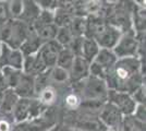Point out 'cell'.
<instances>
[{
  "label": "cell",
  "instance_id": "cell-26",
  "mask_svg": "<svg viewBox=\"0 0 146 131\" xmlns=\"http://www.w3.org/2000/svg\"><path fill=\"white\" fill-rule=\"evenodd\" d=\"M6 10L8 19L19 20L23 11V1H20V0L6 1Z\"/></svg>",
  "mask_w": 146,
  "mask_h": 131
},
{
  "label": "cell",
  "instance_id": "cell-20",
  "mask_svg": "<svg viewBox=\"0 0 146 131\" xmlns=\"http://www.w3.org/2000/svg\"><path fill=\"white\" fill-rule=\"evenodd\" d=\"M19 97L17 94L13 92L12 90L7 88L6 91H3L2 94V100L0 103V115L7 116V117H11V114L15 104L18 103Z\"/></svg>",
  "mask_w": 146,
  "mask_h": 131
},
{
  "label": "cell",
  "instance_id": "cell-31",
  "mask_svg": "<svg viewBox=\"0 0 146 131\" xmlns=\"http://www.w3.org/2000/svg\"><path fill=\"white\" fill-rule=\"evenodd\" d=\"M13 126L14 124L11 117L0 115V131H11Z\"/></svg>",
  "mask_w": 146,
  "mask_h": 131
},
{
  "label": "cell",
  "instance_id": "cell-11",
  "mask_svg": "<svg viewBox=\"0 0 146 131\" xmlns=\"http://www.w3.org/2000/svg\"><path fill=\"white\" fill-rule=\"evenodd\" d=\"M46 70H48V68L46 67L44 60L38 53L31 56H24L23 67H22V71L24 73L35 78L40 73L45 72Z\"/></svg>",
  "mask_w": 146,
  "mask_h": 131
},
{
  "label": "cell",
  "instance_id": "cell-7",
  "mask_svg": "<svg viewBox=\"0 0 146 131\" xmlns=\"http://www.w3.org/2000/svg\"><path fill=\"white\" fill-rule=\"evenodd\" d=\"M107 102L116 107L122 114L123 117L132 116L135 110V107H136V103L133 100L130 94L117 92V91H112V90L108 91Z\"/></svg>",
  "mask_w": 146,
  "mask_h": 131
},
{
  "label": "cell",
  "instance_id": "cell-6",
  "mask_svg": "<svg viewBox=\"0 0 146 131\" xmlns=\"http://www.w3.org/2000/svg\"><path fill=\"white\" fill-rule=\"evenodd\" d=\"M140 42L136 39L134 32L131 30L125 33H122L121 37L119 38L117 45L113 47L112 51L118 59L124 58H133L137 55Z\"/></svg>",
  "mask_w": 146,
  "mask_h": 131
},
{
  "label": "cell",
  "instance_id": "cell-35",
  "mask_svg": "<svg viewBox=\"0 0 146 131\" xmlns=\"http://www.w3.org/2000/svg\"><path fill=\"white\" fill-rule=\"evenodd\" d=\"M61 125V124H60ZM60 125H57V126H55L54 128H51L49 131H60Z\"/></svg>",
  "mask_w": 146,
  "mask_h": 131
},
{
  "label": "cell",
  "instance_id": "cell-10",
  "mask_svg": "<svg viewBox=\"0 0 146 131\" xmlns=\"http://www.w3.org/2000/svg\"><path fill=\"white\" fill-rule=\"evenodd\" d=\"M88 75H90V63L83 59L82 57H75L72 67L69 70L70 85L85 80Z\"/></svg>",
  "mask_w": 146,
  "mask_h": 131
},
{
  "label": "cell",
  "instance_id": "cell-19",
  "mask_svg": "<svg viewBox=\"0 0 146 131\" xmlns=\"http://www.w3.org/2000/svg\"><path fill=\"white\" fill-rule=\"evenodd\" d=\"M40 11L42 10L36 3V1H23V11L19 20L25 24L32 26L39 17Z\"/></svg>",
  "mask_w": 146,
  "mask_h": 131
},
{
  "label": "cell",
  "instance_id": "cell-32",
  "mask_svg": "<svg viewBox=\"0 0 146 131\" xmlns=\"http://www.w3.org/2000/svg\"><path fill=\"white\" fill-rule=\"evenodd\" d=\"M8 20L9 19H8V15H7L6 1H0V25H2Z\"/></svg>",
  "mask_w": 146,
  "mask_h": 131
},
{
  "label": "cell",
  "instance_id": "cell-2",
  "mask_svg": "<svg viewBox=\"0 0 146 131\" xmlns=\"http://www.w3.org/2000/svg\"><path fill=\"white\" fill-rule=\"evenodd\" d=\"M7 88L12 90L20 98H35V78L24 73L22 70L2 68Z\"/></svg>",
  "mask_w": 146,
  "mask_h": 131
},
{
  "label": "cell",
  "instance_id": "cell-16",
  "mask_svg": "<svg viewBox=\"0 0 146 131\" xmlns=\"http://www.w3.org/2000/svg\"><path fill=\"white\" fill-rule=\"evenodd\" d=\"M33 98H19L18 103L13 108L11 118L14 125L22 124L30 119L31 112V103Z\"/></svg>",
  "mask_w": 146,
  "mask_h": 131
},
{
  "label": "cell",
  "instance_id": "cell-21",
  "mask_svg": "<svg viewBox=\"0 0 146 131\" xmlns=\"http://www.w3.org/2000/svg\"><path fill=\"white\" fill-rule=\"evenodd\" d=\"M42 45H43L42 41L39 39V37L36 35V33L32 29V31L30 32V34L27 35L26 39L24 41V43L20 47V50L23 54V56H31V55H34V54L38 53Z\"/></svg>",
  "mask_w": 146,
  "mask_h": 131
},
{
  "label": "cell",
  "instance_id": "cell-38",
  "mask_svg": "<svg viewBox=\"0 0 146 131\" xmlns=\"http://www.w3.org/2000/svg\"><path fill=\"white\" fill-rule=\"evenodd\" d=\"M0 45H1V43H0Z\"/></svg>",
  "mask_w": 146,
  "mask_h": 131
},
{
  "label": "cell",
  "instance_id": "cell-28",
  "mask_svg": "<svg viewBox=\"0 0 146 131\" xmlns=\"http://www.w3.org/2000/svg\"><path fill=\"white\" fill-rule=\"evenodd\" d=\"M133 100L136 103V105H145L146 102V87L145 84L137 87L133 93L131 94Z\"/></svg>",
  "mask_w": 146,
  "mask_h": 131
},
{
  "label": "cell",
  "instance_id": "cell-30",
  "mask_svg": "<svg viewBox=\"0 0 146 131\" xmlns=\"http://www.w3.org/2000/svg\"><path fill=\"white\" fill-rule=\"evenodd\" d=\"M132 117H133L135 120H137L139 122L145 124V121H146V106L145 105H136Z\"/></svg>",
  "mask_w": 146,
  "mask_h": 131
},
{
  "label": "cell",
  "instance_id": "cell-34",
  "mask_svg": "<svg viewBox=\"0 0 146 131\" xmlns=\"http://www.w3.org/2000/svg\"><path fill=\"white\" fill-rule=\"evenodd\" d=\"M60 131H81L76 128H72V127H69V126L60 125Z\"/></svg>",
  "mask_w": 146,
  "mask_h": 131
},
{
  "label": "cell",
  "instance_id": "cell-29",
  "mask_svg": "<svg viewBox=\"0 0 146 131\" xmlns=\"http://www.w3.org/2000/svg\"><path fill=\"white\" fill-rule=\"evenodd\" d=\"M38 7L40 8V10H46V11H51L54 12L58 7L60 6V1H52V0H40L36 1Z\"/></svg>",
  "mask_w": 146,
  "mask_h": 131
},
{
  "label": "cell",
  "instance_id": "cell-23",
  "mask_svg": "<svg viewBox=\"0 0 146 131\" xmlns=\"http://www.w3.org/2000/svg\"><path fill=\"white\" fill-rule=\"evenodd\" d=\"M99 49L100 47L93 38L85 37V36L83 37L82 47H81V57L83 59H85L86 61L91 63L95 59V57L97 56Z\"/></svg>",
  "mask_w": 146,
  "mask_h": 131
},
{
  "label": "cell",
  "instance_id": "cell-27",
  "mask_svg": "<svg viewBox=\"0 0 146 131\" xmlns=\"http://www.w3.org/2000/svg\"><path fill=\"white\" fill-rule=\"evenodd\" d=\"M86 25H87L86 18H84V17H74V19L72 20L69 27H70V30H71V32L75 37H83V36H85Z\"/></svg>",
  "mask_w": 146,
  "mask_h": 131
},
{
  "label": "cell",
  "instance_id": "cell-17",
  "mask_svg": "<svg viewBox=\"0 0 146 131\" xmlns=\"http://www.w3.org/2000/svg\"><path fill=\"white\" fill-rule=\"evenodd\" d=\"M33 31L36 33V35L42 41V43H47L50 41H54L58 33V26L55 23H39L34 22L31 26Z\"/></svg>",
  "mask_w": 146,
  "mask_h": 131
},
{
  "label": "cell",
  "instance_id": "cell-39",
  "mask_svg": "<svg viewBox=\"0 0 146 131\" xmlns=\"http://www.w3.org/2000/svg\"><path fill=\"white\" fill-rule=\"evenodd\" d=\"M0 68H1V67H0Z\"/></svg>",
  "mask_w": 146,
  "mask_h": 131
},
{
  "label": "cell",
  "instance_id": "cell-14",
  "mask_svg": "<svg viewBox=\"0 0 146 131\" xmlns=\"http://www.w3.org/2000/svg\"><path fill=\"white\" fill-rule=\"evenodd\" d=\"M37 100L46 108L59 106L60 103V91L52 85H47L36 94Z\"/></svg>",
  "mask_w": 146,
  "mask_h": 131
},
{
  "label": "cell",
  "instance_id": "cell-9",
  "mask_svg": "<svg viewBox=\"0 0 146 131\" xmlns=\"http://www.w3.org/2000/svg\"><path fill=\"white\" fill-rule=\"evenodd\" d=\"M24 56L20 49H14L5 44L0 45V67L22 70Z\"/></svg>",
  "mask_w": 146,
  "mask_h": 131
},
{
  "label": "cell",
  "instance_id": "cell-24",
  "mask_svg": "<svg viewBox=\"0 0 146 131\" xmlns=\"http://www.w3.org/2000/svg\"><path fill=\"white\" fill-rule=\"evenodd\" d=\"M75 36L73 35V33L71 32L70 27H60L58 29V33L56 36L55 41L60 45L62 48H69L70 45L72 44V42L75 39Z\"/></svg>",
  "mask_w": 146,
  "mask_h": 131
},
{
  "label": "cell",
  "instance_id": "cell-15",
  "mask_svg": "<svg viewBox=\"0 0 146 131\" xmlns=\"http://www.w3.org/2000/svg\"><path fill=\"white\" fill-rule=\"evenodd\" d=\"M145 2H142V5H139L137 1H134L132 12H131L132 31L134 33H145Z\"/></svg>",
  "mask_w": 146,
  "mask_h": 131
},
{
  "label": "cell",
  "instance_id": "cell-3",
  "mask_svg": "<svg viewBox=\"0 0 146 131\" xmlns=\"http://www.w3.org/2000/svg\"><path fill=\"white\" fill-rule=\"evenodd\" d=\"M71 88L78 94L81 102L106 103L108 97V86L105 80L88 75L85 80L71 85Z\"/></svg>",
  "mask_w": 146,
  "mask_h": 131
},
{
  "label": "cell",
  "instance_id": "cell-4",
  "mask_svg": "<svg viewBox=\"0 0 146 131\" xmlns=\"http://www.w3.org/2000/svg\"><path fill=\"white\" fill-rule=\"evenodd\" d=\"M31 31L30 25L20 20H8L0 25V43L14 49H20Z\"/></svg>",
  "mask_w": 146,
  "mask_h": 131
},
{
  "label": "cell",
  "instance_id": "cell-1",
  "mask_svg": "<svg viewBox=\"0 0 146 131\" xmlns=\"http://www.w3.org/2000/svg\"><path fill=\"white\" fill-rule=\"evenodd\" d=\"M108 90L131 94L145 84V68L139 58L118 59L105 78Z\"/></svg>",
  "mask_w": 146,
  "mask_h": 131
},
{
  "label": "cell",
  "instance_id": "cell-22",
  "mask_svg": "<svg viewBox=\"0 0 146 131\" xmlns=\"http://www.w3.org/2000/svg\"><path fill=\"white\" fill-rule=\"evenodd\" d=\"M62 100H60L62 103V107L67 112H74L80 108L81 105V98L78 94L73 91L71 86L64 91Z\"/></svg>",
  "mask_w": 146,
  "mask_h": 131
},
{
  "label": "cell",
  "instance_id": "cell-33",
  "mask_svg": "<svg viewBox=\"0 0 146 131\" xmlns=\"http://www.w3.org/2000/svg\"><path fill=\"white\" fill-rule=\"evenodd\" d=\"M6 90H7L6 80H5V76H3V73H2V68H0V91L3 92Z\"/></svg>",
  "mask_w": 146,
  "mask_h": 131
},
{
  "label": "cell",
  "instance_id": "cell-13",
  "mask_svg": "<svg viewBox=\"0 0 146 131\" xmlns=\"http://www.w3.org/2000/svg\"><path fill=\"white\" fill-rule=\"evenodd\" d=\"M48 78L49 85H52L58 91L60 90H68L70 85V79H69V72L67 70L59 67H52L48 69Z\"/></svg>",
  "mask_w": 146,
  "mask_h": 131
},
{
  "label": "cell",
  "instance_id": "cell-37",
  "mask_svg": "<svg viewBox=\"0 0 146 131\" xmlns=\"http://www.w3.org/2000/svg\"><path fill=\"white\" fill-rule=\"evenodd\" d=\"M2 94H3V92L0 91V103H1V100H2Z\"/></svg>",
  "mask_w": 146,
  "mask_h": 131
},
{
  "label": "cell",
  "instance_id": "cell-25",
  "mask_svg": "<svg viewBox=\"0 0 146 131\" xmlns=\"http://www.w3.org/2000/svg\"><path fill=\"white\" fill-rule=\"evenodd\" d=\"M74 54L70 49L68 48H62L61 51L58 55V58H57V63H56V66L59 67V68H62L64 70H67L69 72L70 68L72 67V63L74 61Z\"/></svg>",
  "mask_w": 146,
  "mask_h": 131
},
{
  "label": "cell",
  "instance_id": "cell-12",
  "mask_svg": "<svg viewBox=\"0 0 146 131\" xmlns=\"http://www.w3.org/2000/svg\"><path fill=\"white\" fill-rule=\"evenodd\" d=\"M61 49H62V47L55 39L47 42V43H44L42 45L40 49L38 50V54L40 55L42 59L44 60V63L48 69L56 66L57 58H58V55L61 51Z\"/></svg>",
  "mask_w": 146,
  "mask_h": 131
},
{
  "label": "cell",
  "instance_id": "cell-5",
  "mask_svg": "<svg viewBox=\"0 0 146 131\" xmlns=\"http://www.w3.org/2000/svg\"><path fill=\"white\" fill-rule=\"evenodd\" d=\"M60 109L59 106L50 107L45 109V112L30 120H26L22 124H19V129L22 131H49L55 126L60 125Z\"/></svg>",
  "mask_w": 146,
  "mask_h": 131
},
{
  "label": "cell",
  "instance_id": "cell-8",
  "mask_svg": "<svg viewBox=\"0 0 146 131\" xmlns=\"http://www.w3.org/2000/svg\"><path fill=\"white\" fill-rule=\"evenodd\" d=\"M98 120L103 127L108 129H121L123 116L112 104L106 102L98 114Z\"/></svg>",
  "mask_w": 146,
  "mask_h": 131
},
{
  "label": "cell",
  "instance_id": "cell-36",
  "mask_svg": "<svg viewBox=\"0 0 146 131\" xmlns=\"http://www.w3.org/2000/svg\"><path fill=\"white\" fill-rule=\"evenodd\" d=\"M11 131H22V130H21V129H19L18 126L14 125V126H13V128H12V130H11Z\"/></svg>",
  "mask_w": 146,
  "mask_h": 131
},
{
  "label": "cell",
  "instance_id": "cell-18",
  "mask_svg": "<svg viewBox=\"0 0 146 131\" xmlns=\"http://www.w3.org/2000/svg\"><path fill=\"white\" fill-rule=\"evenodd\" d=\"M118 58L116 57L115 53L112 51V49H105V48H100L98 51L97 56L95 57V59L92 63H96L97 66H99L106 72V75L109 72V70L117 63Z\"/></svg>",
  "mask_w": 146,
  "mask_h": 131
}]
</instances>
